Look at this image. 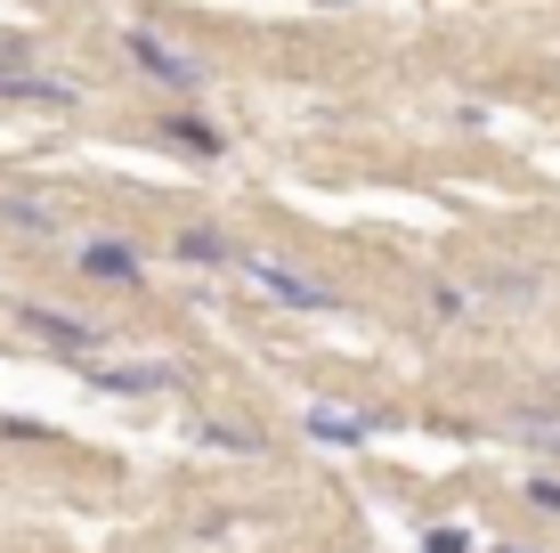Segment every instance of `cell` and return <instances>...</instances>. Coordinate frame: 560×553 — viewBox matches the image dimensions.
<instances>
[{
	"label": "cell",
	"mask_w": 560,
	"mask_h": 553,
	"mask_svg": "<svg viewBox=\"0 0 560 553\" xmlns=\"http://www.w3.org/2000/svg\"><path fill=\"white\" fill-rule=\"evenodd\" d=\"M528 505H536V512H552V521H560V481H552V472H536V481H528Z\"/></svg>",
	"instance_id": "13"
},
{
	"label": "cell",
	"mask_w": 560,
	"mask_h": 553,
	"mask_svg": "<svg viewBox=\"0 0 560 553\" xmlns=\"http://www.w3.org/2000/svg\"><path fill=\"white\" fill-rule=\"evenodd\" d=\"M16 326H33L42 342H57V350H98V326H90V318H57L42 301H16Z\"/></svg>",
	"instance_id": "3"
},
{
	"label": "cell",
	"mask_w": 560,
	"mask_h": 553,
	"mask_svg": "<svg viewBox=\"0 0 560 553\" xmlns=\"http://www.w3.org/2000/svg\"><path fill=\"white\" fill-rule=\"evenodd\" d=\"M179 261H203V269H220V261H236V244H228L220 228H187V237H179Z\"/></svg>",
	"instance_id": "11"
},
{
	"label": "cell",
	"mask_w": 560,
	"mask_h": 553,
	"mask_svg": "<svg viewBox=\"0 0 560 553\" xmlns=\"http://www.w3.org/2000/svg\"><path fill=\"white\" fill-rule=\"evenodd\" d=\"M122 49H130V66H147V73H154V82H171V90H203V57L163 49V33H139V25H130V33H122Z\"/></svg>",
	"instance_id": "2"
},
{
	"label": "cell",
	"mask_w": 560,
	"mask_h": 553,
	"mask_svg": "<svg viewBox=\"0 0 560 553\" xmlns=\"http://www.w3.org/2000/svg\"><path fill=\"white\" fill-rule=\"evenodd\" d=\"M0 220L25 228V237H57V228H66V220H57V204H49V196H25V187H9V196H0Z\"/></svg>",
	"instance_id": "5"
},
{
	"label": "cell",
	"mask_w": 560,
	"mask_h": 553,
	"mask_svg": "<svg viewBox=\"0 0 560 553\" xmlns=\"http://www.w3.org/2000/svg\"><path fill=\"white\" fill-rule=\"evenodd\" d=\"M422 553H471V538H463V529H431V538H422Z\"/></svg>",
	"instance_id": "16"
},
{
	"label": "cell",
	"mask_w": 560,
	"mask_h": 553,
	"mask_svg": "<svg viewBox=\"0 0 560 553\" xmlns=\"http://www.w3.org/2000/svg\"><path fill=\"white\" fill-rule=\"evenodd\" d=\"M0 440H49V424H33V415H0Z\"/></svg>",
	"instance_id": "14"
},
{
	"label": "cell",
	"mask_w": 560,
	"mask_h": 553,
	"mask_svg": "<svg viewBox=\"0 0 560 553\" xmlns=\"http://www.w3.org/2000/svg\"><path fill=\"white\" fill-rule=\"evenodd\" d=\"M504 553H528V545H504Z\"/></svg>",
	"instance_id": "17"
},
{
	"label": "cell",
	"mask_w": 560,
	"mask_h": 553,
	"mask_svg": "<svg viewBox=\"0 0 560 553\" xmlns=\"http://www.w3.org/2000/svg\"><path fill=\"white\" fill-rule=\"evenodd\" d=\"M374 424H382V415H358V407H308V431H317V440H334V448H358Z\"/></svg>",
	"instance_id": "6"
},
{
	"label": "cell",
	"mask_w": 560,
	"mask_h": 553,
	"mask_svg": "<svg viewBox=\"0 0 560 553\" xmlns=\"http://www.w3.org/2000/svg\"><path fill=\"white\" fill-rule=\"evenodd\" d=\"M325 9H334V0H325Z\"/></svg>",
	"instance_id": "18"
},
{
	"label": "cell",
	"mask_w": 560,
	"mask_h": 553,
	"mask_svg": "<svg viewBox=\"0 0 560 553\" xmlns=\"http://www.w3.org/2000/svg\"><path fill=\"white\" fill-rule=\"evenodd\" d=\"M236 269L260 285V293L293 301V310H334V285H317L308 269H293V261H268V253H236Z\"/></svg>",
	"instance_id": "1"
},
{
	"label": "cell",
	"mask_w": 560,
	"mask_h": 553,
	"mask_svg": "<svg viewBox=\"0 0 560 553\" xmlns=\"http://www.w3.org/2000/svg\"><path fill=\"white\" fill-rule=\"evenodd\" d=\"M488 293H504V301H536L545 285H536V269H488Z\"/></svg>",
	"instance_id": "12"
},
{
	"label": "cell",
	"mask_w": 560,
	"mask_h": 553,
	"mask_svg": "<svg viewBox=\"0 0 560 553\" xmlns=\"http://www.w3.org/2000/svg\"><path fill=\"white\" fill-rule=\"evenodd\" d=\"M90 383H98V391H171V383H179V367H90Z\"/></svg>",
	"instance_id": "7"
},
{
	"label": "cell",
	"mask_w": 560,
	"mask_h": 553,
	"mask_svg": "<svg viewBox=\"0 0 560 553\" xmlns=\"http://www.w3.org/2000/svg\"><path fill=\"white\" fill-rule=\"evenodd\" d=\"M163 139L171 147H187V155H220V130H211V123H196V114H163Z\"/></svg>",
	"instance_id": "8"
},
{
	"label": "cell",
	"mask_w": 560,
	"mask_h": 553,
	"mask_svg": "<svg viewBox=\"0 0 560 553\" xmlns=\"http://www.w3.org/2000/svg\"><path fill=\"white\" fill-rule=\"evenodd\" d=\"M0 99H9V106H82V90H73V82H57V73L16 66V73H0Z\"/></svg>",
	"instance_id": "4"
},
{
	"label": "cell",
	"mask_w": 560,
	"mask_h": 553,
	"mask_svg": "<svg viewBox=\"0 0 560 553\" xmlns=\"http://www.w3.org/2000/svg\"><path fill=\"white\" fill-rule=\"evenodd\" d=\"M512 431H520V440H528V448L560 456V415H552V407H520V415H512Z\"/></svg>",
	"instance_id": "10"
},
{
	"label": "cell",
	"mask_w": 560,
	"mask_h": 553,
	"mask_svg": "<svg viewBox=\"0 0 560 553\" xmlns=\"http://www.w3.org/2000/svg\"><path fill=\"white\" fill-rule=\"evenodd\" d=\"M431 310H439V318H463V310H471V293H463V285H439Z\"/></svg>",
	"instance_id": "15"
},
{
	"label": "cell",
	"mask_w": 560,
	"mask_h": 553,
	"mask_svg": "<svg viewBox=\"0 0 560 553\" xmlns=\"http://www.w3.org/2000/svg\"><path fill=\"white\" fill-rule=\"evenodd\" d=\"M82 269H90V277H139L147 261L130 253V244H82Z\"/></svg>",
	"instance_id": "9"
}]
</instances>
